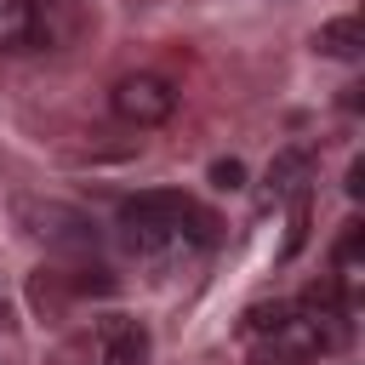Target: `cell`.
Wrapping results in <instances>:
<instances>
[{
	"mask_svg": "<svg viewBox=\"0 0 365 365\" xmlns=\"http://www.w3.org/2000/svg\"><path fill=\"white\" fill-rule=\"evenodd\" d=\"M108 108H114V120H125V125H165V120L177 114V86H171L165 74H125V80H114V91H108Z\"/></svg>",
	"mask_w": 365,
	"mask_h": 365,
	"instance_id": "cell-1",
	"label": "cell"
},
{
	"mask_svg": "<svg viewBox=\"0 0 365 365\" xmlns=\"http://www.w3.org/2000/svg\"><path fill=\"white\" fill-rule=\"evenodd\" d=\"M325 354V336H319V325L297 308H285L268 331H262V359H274V365H314Z\"/></svg>",
	"mask_w": 365,
	"mask_h": 365,
	"instance_id": "cell-2",
	"label": "cell"
},
{
	"mask_svg": "<svg viewBox=\"0 0 365 365\" xmlns=\"http://www.w3.org/2000/svg\"><path fill=\"white\" fill-rule=\"evenodd\" d=\"M91 359L97 365H143L148 359V331L137 319H103L91 336Z\"/></svg>",
	"mask_w": 365,
	"mask_h": 365,
	"instance_id": "cell-3",
	"label": "cell"
},
{
	"mask_svg": "<svg viewBox=\"0 0 365 365\" xmlns=\"http://www.w3.org/2000/svg\"><path fill=\"white\" fill-rule=\"evenodd\" d=\"M40 34V0H0V51H23Z\"/></svg>",
	"mask_w": 365,
	"mask_h": 365,
	"instance_id": "cell-4",
	"label": "cell"
},
{
	"mask_svg": "<svg viewBox=\"0 0 365 365\" xmlns=\"http://www.w3.org/2000/svg\"><path fill=\"white\" fill-rule=\"evenodd\" d=\"M314 46H319L325 57H336V63H354V57L365 51V23H359V17H331V23L314 34Z\"/></svg>",
	"mask_w": 365,
	"mask_h": 365,
	"instance_id": "cell-5",
	"label": "cell"
},
{
	"mask_svg": "<svg viewBox=\"0 0 365 365\" xmlns=\"http://www.w3.org/2000/svg\"><path fill=\"white\" fill-rule=\"evenodd\" d=\"M302 177H308V154H279V160L268 165V200L297 194V188H302Z\"/></svg>",
	"mask_w": 365,
	"mask_h": 365,
	"instance_id": "cell-6",
	"label": "cell"
},
{
	"mask_svg": "<svg viewBox=\"0 0 365 365\" xmlns=\"http://www.w3.org/2000/svg\"><path fill=\"white\" fill-rule=\"evenodd\" d=\"M240 177H245L240 160H217V165H211V182H217V188H240Z\"/></svg>",
	"mask_w": 365,
	"mask_h": 365,
	"instance_id": "cell-7",
	"label": "cell"
},
{
	"mask_svg": "<svg viewBox=\"0 0 365 365\" xmlns=\"http://www.w3.org/2000/svg\"><path fill=\"white\" fill-rule=\"evenodd\" d=\"M0 325H11V308H6V297H0Z\"/></svg>",
	"mask_w": 365,
	"mask_h": 365,
	"instance_id": "cell-8",
	"label": "cell"
}]
</instances>
